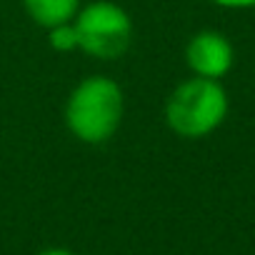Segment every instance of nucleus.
Returning <instances> with one entry per match:
<instances>
[{"label": "nucleus", "mask_w": 255, "mask_h": 255, "mask_svg": "<svg viewBox=\"0 0 255 255\" xmlns=\"http://www.w3.org/2000/svg\"><path fill=\"white\" fill-rule=\"evenodd\" d=\"M125 120V93L123 85L103 73L85 75L78 80L63 105L65 130L83 145H105L123 128Z\"/></svg>", "instance_id": "f257e3e1"}, {"label": "nucleus", "mask_w": 255, "mask_h": 255, "mask_svg": "<svg viewBox=\"0 0 255 255\" xmlns=\"http://www.w3.org/2000/svg\"><path fill=\"white\" fill-rule=\"evenodd\" d=\"M230 113V98L223 80L190 75L165 98L163 118L168 130L180 140H203L220 130Z\"/></svg>", "instance_id": "f03ea898"}, {"label": "nucleus", "mask_w": 255, "mask_h": 255, "mask_svg": "<svg viewBox=\"0 0 255 255\" xmlns=\"http://www.w3.org/2000/svg\"><path fill=\"white\" fill-rule=\"evenodd\" d=\"M73 28L78 35V53L100 63L120 60L130 50L135 38L130 13L113 0L83 3L78 15L73 18Z\"/></svg>", "instance_id": "7ed1b4c3"}, {"label": "nucleus", "mask_w": 255, "mask_h": 255, "mask_svg": "<svg viewBox=\"0 0 255 255\" xmlns=\"http://www.w3.org/2000/svg\"><path fill=\"white\" fill-rule=\"evenodd\" d=\"M185 65L190 75L223 80L235 65V48L220 30H198L185 43Z\"/></svg>", "instance_id": "20e7f679"}, {"label": "nucleus", "mask_w": 255, "mask_h": 255, "mask_svg": "<svg viewBox=\"0 0 255 255\" xmlns=\"http://www.w3.org/2000/svg\"><path fill=\"white\" fill-rule=\"evenodd\" d=\"M25 15L43 30H50L63 23H73L83 0H20Z\"/></svg>", "instance_id": "39448f33"}, {"label": "nucleus", "mask_w": 255, "mask_h": 255, "mask_svg": "<svg viewBox=\"0 0 255 255\" xmlns=\"http://www.w3.org/2000/svg\"><path fill=\"white\" fill-rule=\"evenodd\" d=\"M48 33V45L50 50L55 53H63V55H70V53H78V35H75V28L73 23H63V25H55Z\"/></svg>", "instance_id": "423d86ee"}, {"label": "nucleus", "mask_w": 255, "mask_h": 255, "mask_svg": "<svg viewBox=\"0 0 255 255\" xmlns=\"http://www.w3.org/2000/svg\"><path fill=\"white\" fill-rule=\"evenodd\" d=\"M208 3L223 10H253L255 8V0H208Z\"/></svg>", "instance_id": "0eeeda50"}, {"label": "nucleus", "mask_w": 255, "mask_h": 255, "mask_svg": "<svg viewBox=\"0 0 255 255\" xmlns=\"http://www.w3.org/2000/svg\"><path fill=\"white\" fill-rule=\"evenodd\" d=\"M38 255H78V253H73L70 248H60V245H53V248H45V250H40Z\"/></svg>", "instance_id": "6e6552de"}]
</instances>
